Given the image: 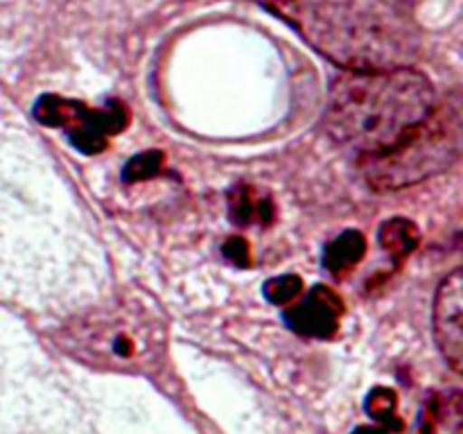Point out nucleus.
Masks as SVG:
<instances>
[{"label": "nucleus", "mask_w": 463, "mask_h": 434, "mask_svg": "<svg viewBox=\"0 0 463 434\" xmlns=\"http://www.w3.org/2000/svg\"><path fill=\"white\" fill-rule=\"evenodd\" d=\"M229 215L238 226H269L276 220V202L256 185L238 184L229 190Z\"/></svg>", "instance_id": "6e6552de"}, {"label": "nucleus", "mask_w": 463, "mask_h": 434, "mask_svg": "<svg viewBox=\"0 0 463 434\" xmlns=\"http://www.w3.org/2000/svg\"><path fill=\"white\" fill-rule=\"evenodd\" d=\"M366 253V238L360 231H344L324 249V267L333 276H346Z\"/></svg>", "instance_id": "1a4fd4ad"}, {"label": "nucleus", "mask_w": 463, "mask_h": 434, "mask_svg": "<svg viewBox=\"0 0 463 434\" xmlns=\"http://www.w3.org/2000/svg\"><path fill=\"white\" fill-rule=\"evenodd\" d=\"M346 306L344 298L328 285H315L307 297L294 307L285 310V321L294 333L303 337L330 339L337 335Z\"/></svg>", "instance_id": "0eeeda50"}, {"label": "nucleus", "mask_w": 463, "mask_h": 434, "mask_svg": "<svg viewBox=\"0 0 463 434\" xmlns=\"http://www.w3.org/2000/svg\"><path fill=\"white\" fill-rule=\"evenodd\" d=\"M222 253L238 267L251 265V247H249L247 240L240 238V235H233V238L226 240V242L222 244Z\"/></svg>", "instance_id": "2eb2a0df"}, {"label": "nucleus", "mask_w": 463, "mask_h": 434, "mask_svg": "<svg viewBox=\"0 0 463 434\" xmlns=\"http://www.w3.org/2000/svg\"><path fill=\"white\" fill-rule=\"evenodd\" d=\"M54 342L86 366L113 373H152L165 357L167 326L156 303L118 297L72 316Z\"/></svg>", "instance_id": "7ed1b4c3"}, {"label": "nucleus", "mask_w": 463, "mask_h": 434, "mask_svg": "<svg viewBox=\"0 0 463 434\" xmlns=\"http://www.w3.org/2000/svg\"><path fill=\"white\" fill-rule=\"evenodd\" d=\"M366 414L378 420L389 432H405V420L398 416V393L392 387H375L371 389L364 402Z\"/></svg>", "instance_id": "9b49d317"}, {"label": "nucleus", "mask_w": 463, "mask_h": 434, "mask_svg": "<svg viewBox=\"0 0 463 434\" xmlns=\"http://www.w3.org/2000/svg\"><path fill=\"white\" fill-rule=\"evenodd\" d=\"M34 118L41 125L63 129L72 147L95 156L109 147L111 136L125 131L129 125V108L120 99H109L104 107L90 108L77 99L45 93L36 99Z\"/></svg>", "instance_id": "39448f33"}, {"label": "nucleus", "mask_w": 463, "mask_h": 434, "mask_svg": "<svg viewBox=\"0 0 463 434\" xmlns=\"http://www.w3.org/2000/svg\"><path fill=\"white\" fill-rule=\"evenodd\" d=\"M292 25L312 50L344 71L411 66L416 23L392 0H251Z\"/></svg>", "instance_id": "f257e3e1"}, {"label": "nucleus", "mask_w": 463, "mask_h": 434, "mask_svg": "<svg viewBox=\"0 0 463 434\" xmlns=\"http://www.w3.org/2000/svg\"><path fill=\"white\" fill-rule=\"evenodd\" d=\"M380 247L393 258V260H402L410 256L420 242V231L407 217H392V220L383 222L378 231Z\"/></svg>", "instance_id": "9d476101"}, {"label": "nucleus", "mask_w": 463, "mask_h": 434, "mask_svg": "<svg viewBox=\"0 0 463 434\" xmlns=\"http://www.w3.org/2000/svg\"><path fill=\"white\" fill-rule=\"evenodd\" d=\"M434 414L446 419L452 428L463 429V393H452L450 398H441L434 402Z\"/></svg>", "instance_id": "4468645a"}, {"label": "nucleus", "mask_w": 463, "mask_h": 434, "mask_svg": "<svg viewBox=\"0 0 463 434\" xmlns=\"http://www.w3.org/2000/svg\"><path fill=\"white\" fill-rule=\"evenodd\" d=\"M434 107V84L411 66L346 71L330 86L326 129L337 143L373 156L405 140Z\"/></svg>", "instance_id": "f03ea898"}, {"label": "nucleus", "mask_w": 463, "mask_h": 434, "mask_svg": "<svg viewBox=\"0 0 463 434\" xmlns=\"http://www.w3.org/2000/svg\"><path fill=\"white\" fill-rule=\"evenodd\" d=\"M432 328L448 364L463 373V267L443 278L434 297Z\"/></svg>", "instance_id": "423d86ee"}, {"label": "nucleus", "mask_w": 463, "mask_h": 434, "mask_svg": "<svg viewBox=\"0 0 463 434\" xmlns=\"http://www.w3.org/2000/svg\"><path fill=\"white\" fill-rule=\"evenodd\" d=\"M461 154L463 98H448L396 147L360 163L371 188L401 190L448 170Z\"/></svg>", "instance_id": "20e7f679"}, {"label": "nucleus", "mask_w": 463, "mask_h": 434, "mask_svg": "<svg viewBox=\"0 0 463 434\" xmlns=\"http://www.w3.org/2000/svg\"><path fill=\"white\" fill-rule=\"evenodd\" d=\"M353 434H392L389 429H384L383 425H364V428L353 429Z\"/></svg>", "instance_id": "dca6fc26"}, {"label": "nucleus", "mask_w": 463, "mask_h": 434, "mask_svg": "<svg viewBox=\"0 0 463 434\" xmlns=\"http://www.w3.org/2000/svg\"><path fill=\"white\" fill-rule=\"evenodd\" d=\"M163 163H165V156L158 149H147V152L136 154L134 158H129L122 170V179L127 184H138V181L154 179V176L161 175Z\"/></svg>", "instance_id": "f8f14e48"}, {"label": "nucleus", "mask_w": 463, "mask_h": 434, "mask_svg": "<svg viewBox=\"0 0 463 434\" xmlns=\"http://www.w3.org/2000/svg\"><path fill=\"white\" fill-rule=\"evenodd\" d=\"M303 292V278L297 274H283L265 283V298L274 306H288Z\"/></svg>", "instance_id": "ddd939ff"}]
</instances>
